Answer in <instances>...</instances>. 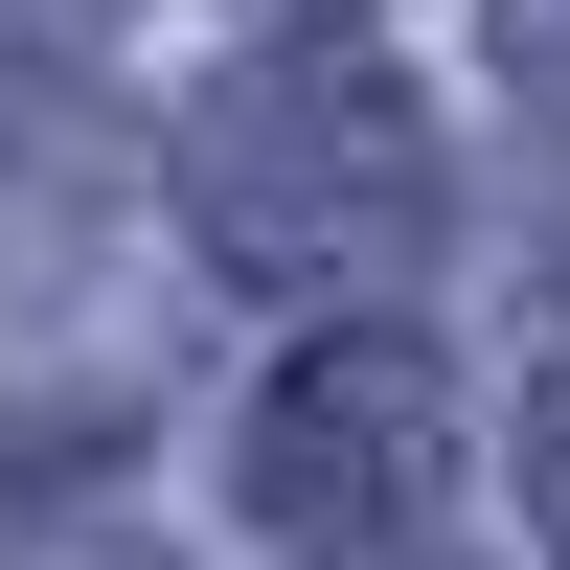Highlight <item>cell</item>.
<instances>
[{"instance_id":"277c9868","label":"cell","mask_w":570,"mask_h":570,"mask_svg":"<svg viewBox=\"0 0 570 570\" xmlns=\"http://www.w3.org/2000/svg\"><path fill=\"white\" fill-rule=\"evenodd\" d=\"M297 23H320V0H297Z\"/></svg>"},{"instance_id":"3957f363","label":"cell","mask_w":570,"mask_h":570,"mask_svg":"<svg viewBox=\"0 0 570 570\" xmlns=\"http://www.w3.org/2000/svg\"><path fill=\"white\" fill-rule=\"evenodd\" d=\"M525 525L570 548V365H548V389H525Z\"/></svg>"},{"instance_id":"7a4b0ae2","label":"cell","mask_w":570,"mask_h":570,"mask_svg":"<svg viewBox=\"0 0 570 570\" xmlns=\"http://www.w3.org/2000/svg\"><path fill=\"white\" fill-rule=\"evenodd\" d=\"M434 502H456V389H434L411 343H297V365L252 389V525H274V548L389 570Z\"/></svg>"},{"instance_id":"6da1fadb","label":"cell","mask_w":570,"mask_h":570,"mask_svg":"<svg viewBox=\"0 0 570 570\" xmlns=\"http://www.w3.org/2000/svg\"><path fill=\"white\" fill-rule=\"evenodd\" d=\"M183 206H206L252 274L411 252V206H434V137H411V91H389V69H343V46H274V69H228L206 115H183Z\"/></svg>"}]
</instances>
